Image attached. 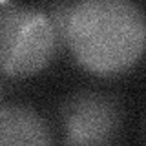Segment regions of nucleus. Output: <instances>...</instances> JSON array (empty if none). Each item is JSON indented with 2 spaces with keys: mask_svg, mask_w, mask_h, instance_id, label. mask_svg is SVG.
I'll return each instance as SVG.
<instances>
[{
  "mask_svg": "<svg viewBox=\"0 0 146 146\" xmlns=\"http://www.w3.org/2000/svg\"><path fill=\"white\" fill-rule=\"evenodd\" d=\"M58 48V35L46 11L29 6L0 7V73L36 75L48 68Z\"/></svg>",
  "mask_w": 146,
  "mask_h": 146,
  "instance_id": "nucleus-2",
  "label": "nucleus"
},
{
  "mask_svg": "<svg viewBox=\"0 0 146 146\" xmlns=\"http://www.w3.org/2000/svg\"><path fill=\"white\" fill-rule=\"evenodd\" d=\"M121 122L119 102L106 93L77 91L62 106V124L70 146H110Z\"/></svg>",
  "mask_w": 146,
  "mask_h": 146,
  "instance_id": "nucleus-3",
  "label": "nucleus"
},
{
  "mask_svg": "<svg viewBox=\"0 0 146 146\" xmlns=\"http://www.w3.org/2000/svg\"><path fill=\"white\" fill-rule=\"evenodd\" d=\"M0 146H51L48 121L24 104L0 106Z\"/></svg>",
  "mask_w": 146,
  "mask_h": 146,
  "instance_id": "nucleus-4",
  "label": "nucleus"
},
{
  "mask_svg": "<svg viewBox=\"0 0 146 146\" xmlns=\"http://www.w3.org/2000/svg\"><path fill=\"white\" fill-rule=\"evenodd\" d=\"M58 40L77 64L97 77H117L143 57L146 20L130 0H82L57 4L48 13Z\"/></svg>",
  "mask_w": 146,
  "mask_h": 146,
  "instance_id": "nucleus-1",
  "label": "nucleus"
}]
</instances>
